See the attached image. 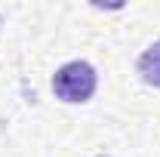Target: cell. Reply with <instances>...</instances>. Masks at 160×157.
<instances>
[{
  "instance_id": "obj_1",
  "label": "cell",
  "mask_w": 160,
  "mask_h": 157,
  "mask_svg": "<svg viewBox=\"0 0 160 157\" xmlns=\"http://www.w3.org/2000/svg\"><path fill=\"white\" fill-rule=\"evenodd\" d=\"M96 86H99L96 68H92L89 62H80V59L62 65L59 71L52 74V93H56V99L68 102V105H83V102H89L92 93H96Z\"/></svg>"
},
{
  "instance_id": "obj_2",
  "label": "cell",
  "mask_w": 160,
  "mask_h": 157,
  "mask_svg": "<svg viewBox=\"0 0 160 157\" xmlns=\"http://www.w3.org/2000/svg\"><path fill=\"white\" fill-rule=\"evenodd\" d=\"M136 71H139V77L145 80L148 86H157L160 89V40H154V43L139 56Z\"/></svg>"
},
{
  "instance_id": "obj_3",
  "label": "cell",
  "mask_w": 160,
  "mask_h": 157,
  "mask_svg": "<svg viewBox=\"0 0 160 157\" xmlns=\"http://www.w3.org/2000/svg\"><path fill=\"white\" fill-rule=\"evenodd\" d=\"M99 157H105V154H99Z\"/></svg>"
}]
</instances>
